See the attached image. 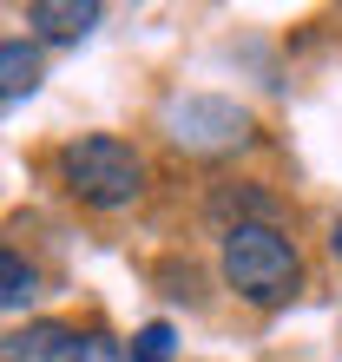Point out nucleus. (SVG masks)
Returning <instances> with one entry per match:
<instances>
[{"instance_id":"obj_1","label":"nucleus","mask_w":342,"mask_h":362,"mask_svg":"<svg viewBox=\"0 0 342 362\" xmlns=\"http://www.w3.org/2000/svg\"><path fill=\"white\" fill-rule=\"evenodd\" d=\"M218 264H224V284L256 310H283L303 290V257L283 238V224H230Z\"/></svg>"},{"instance_id":"obj_2","label":"nucleus","mask_w":342,"mask_h":362,"mask_svg":"<svg viewBox=\"0 0 342 362\" xmlns=\"http://www.w3.org/2000/svg\"><path fill=\"white\" fill-rule=\"evenodd\" d=\"M59 185L86 211H125L145 198V158L138 145H125L112 132H86L73 145H59Z\"/></svg>"},{"instance_id":"obj_3","label":"nucleus","mask_w":342,"mask_h":362,"mask_svg":"<svg viewBox=\"0 0 342 362\" xmlns=\"http://www.w3.org/2000/svg\"><path fill=\"white\" fill-rule=\"evenodd\" d=\"M171 125V145H184V152H237V145H250V112L230 99H178L165 112Z\"/></svg>"},{"instance_id":"obj_4","label":"nucleus","mask_w":342,"mask_h":362,"mask_svg":"<svg viewBox=\"0 0 342 362\" xmlns=\"http://www.w3.org/2000/svg\"><path fill=\"white\" fill-rule=\"evenodd\" d=\"M86 356H93V336H79L59 316H33L0 336V362H86Z\"/></svg>"},{"instance_id":"obj_5","label":"nucleus","mask_w":342,"mask_h":362,"mask_svg":"<svg viewBox=\"0 0 342 362\" xmlns=\"http://www.w3.org/2000/svg\"><path fill=\"white\" fill-rule=\"evenodd\" d=\"M211 218H218L224 230L230 224H276L283 218V198H270L264 185H250V178H230L211 191Z\"/></svg>"},{"instance_id":"obj_6","label":"nucleus","mask_w":342,"mask_h":362,"mask_svg":"<svg viewBox=\"0 0 342 362\" xmlns=\"http://www.w3.org/2000/svg\"><path fill=\"white\" fill-rule=\"evenodd\" d=\"M27 27L40 33V40H86L99 27V0H33L27 7Z\"/></svg>"},{"instance_id":"obj_7","label":"nucleus","mask_w":342,"mask_h":362,"mask_svg":"<svg viewBox=\"0 0 342 362\" xmlns=\"http://www.w3.org/2000/svg\"><path fill=\"white\" fill-rule=\"evenodd\" d=\"M40 86V47L33 40H0V99H27Z\"/></svg>"},{"instance_id":"obj_8","label":"nucleus","mask_w":342,"mask_h":362,"mask_svg":"<svg viewBox=\"0 0 342 362\" xmlns=\"http://www.w3.org/2000/svg\"><path fill=\"white\" fill-rule=\"evenodd\" d=\"M33 290H40L33 264L20 257V250L0 244V310H27V303H33Z\"/></svg>"},{"instance_id":"obj_9","label":"nucleus","mask_w":342,"mask_h":362,"mask_svg":"<svg viewBox=\"0 0 342 362\" xmlns=\"http://www.w3.org/2000/svg\"><path fill=\"white\" fill-rule=\"evenodd\" d=\"M171 349H178V329L171 323H145L132 343H125V362H171Z\"/></svg>"},{"instance_id":"obj_10","label":"nucleus","mask_w":342,"mask_h":362,"mask_svg":"<svg viewBox=\"0 0 342 362\" xmlns=\"http://www.w3.org/2000/svg\"><path fill=\"white\" fill-rule=\"evenodd\" d=\"M329 244H336V257H342V224H336V230H329Z\"/></svg>"}]
</instances>
